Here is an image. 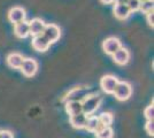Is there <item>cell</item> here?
<instances>
[{"label": "cell", "mask_w": 154, "mask_h": 138, "mask_svg": "<svg viewBox=\"0 0 154 138\" xmlns=\"http://www.w3.org/2000/svg\"><path fill=\"white\" fill-rule=\"evenodd\" d=\"M101 103H103V97L100 94H98V93L88 94L81 101V104H82V112L86 116L93 115V113L99 108V106L101 105Z\"/></svg>", "instance_id": "obj_1"}, {"label": "cell", "mask_w": 154, "mask_h": 138, "mask_svg": "<svg viewBox=\"0 0 154 138\" xmlns=\"http://www.w3.org/2000/svg\"><path fill=\"white\" fill-rule=\"evenodd\" d=\"M113 94L115 96V98L119 101H125V100H128L131 97L132 87H131V85L129 84L128 82H119Z\"/></svg>", "instance_id": "obj_2"}, {"label": "cell", "mask_w": 154, "mask_h": 138, "mask_svg": "<svg viewBox=\"0 0 154 138\" xmlns=\"http://www.w3.org/2000/svg\"><path fill=\"white\" fill-rule=\"evenodd\" d=\"M119 83V79L113 75H105L103 78L100 79V86L103 92L113 94L116 89V85Z\"/></svg>", "instance_id": "obj_3"}, {"label": "cell", "mask_w": 154, "mask_h": 138, "mask_svg": "<svg viewBox=\"0 0 154 138\" xmlns=\"http://www.w3.org/2000/svg\"><path fill=\"white\" fill-rule=\"evenodd\" d=\"M21 72L22 74L26 76V77H32L36 75V72L38 70V63L37 61L33 59H24L23 60V63L21 66Z\"/></svg>", "instance_id": "obj_4"}, {"label": "cell", "mask_w": 154, "mask_h": 138, "mask_svg": "<svg viewBox=\"0 0 154 138\" xmlns=\"http://www.w3.org/2000/svg\"><path fill=\"white\" fill-rule=\"evenodd\" d=\"M42 35L52 44V43H55L59 40L60 36H61V30L55 24H47Z\"/></svg>", "instance_id": "obj_5"}, {"label": "cell", "mask_w": 154, "mask_h": 138, "mask_svg": "<svg viewBox=\"0 0 154 138\" xmlns=\"http://www.w3.org/2000/svg\"><path fill=\"white\" fill-rule=\"evenodd\" d=\"M121 47H122L121 46V41L116 37H109V38L103 40V52L106 53V54H108V55H113Z\"/></svg>", "instance_id": "obj_6"}, {"label": "cell", "mask_w": 154, "mask_h": 138, "mask_svg": "<svg viewBox=\"0 0 154 138\" xmlns=\"http://www.w3.org/2000/svg\"><path fill=\"white\" fill-rule=\"evenodd\" d=\"M26 11L22 7H13L8 12V20L14 24H17L22 21H26Z\"/></svg>", "instance_id": "obj_7"}, {"label": "cell", "mask_w": 154, "mask_h": 138, "mask_svg": "<svg viewBox=\"0 0 154 138\" xmlns=\"http://www.w3.org/2000/svg\"><path fill=\"white\" fill-rule=\"evenodd\" d=\"M113 60L115 61L116 65H119V66H124V65L128 63L129 60H130V53H129V51L127 48L121 47V48H119V50L113 54Z\"/></svg>", "instance_id": "obj_8"}, {"label": "cell", "mask_w": 154, "mask_h": 138, "mask_svg": "<svg viewBox=\"0 0 154 138\" xmlns=\"http://www.w3.org/2000/svg\"><path fill=\"white\" fill-rule=\"evenodd\" d=\"M46 24L44 23V21L40 20V19H33L29 22V31H30V35L36 37V36H39L42 35L44 29H45Z\"/></svg>", "instance_id": "obj_9"}, {"label": "cell", "mask_w": 154, "mask_h": 138, "mask_svg": "<svg viewBox=\"0 0 154 138\" xmlns=\"http://www.w3.org/2000/svg\"><path fill=\"white\" fill-rule=\"evenodd\" d=\"M50 45H51V43L46 39L43 35L36 36L32 39V47L36 51H38V52H45V51H47Z\"/></svg>", "instance_id": "obj_10"}, {"label": "cell", "mask_w": 154, "mask_h": 138, "mask_svg": "<svg viewBox=\"0 0 154 138\" xmlns=\"http://www.w3.org/2000/svg\"><path fill=\"white\" fill-rule=\"evenodd\" d=\"M23 55L20 54V53H9L7 55V65L11 67V68H14V69H20L22 63H23Z\"/></svg>", "instance_id": "obj_11"}, {"label": "cell", "mask_w": 154, "mask_h": 138, "mask_svg": "<svg viewBox=\"0 0 154 138\" xmlns=\"http://www.w3.org/2000/svg\"><path fill=\"white\" fill-rule=\"evenodd\" d=\"M103 128H105V127H103V125L100 124L98 116H94V115L88 116V118H86V124H85V128H84V129H86L88 131L96 133L97 131H99V130L103 129Z\"/></svg>", "instance_id": "obj_12"}, {"label": "cell", "mask_w": 154, "mask_h": 138, "mask_svg": "<svg viewBox=\"0 0 154 138\" xmlns=\"http://www.w3.org/2000/svg\"><path fill=\"white\" fill-rule=\"evenodd\" d=\"M14 32L15 36L19 38H26L30 35L29 31V22L28 21H22L17 24H14Z\"/></svg>", "instance_id": "obj_13"}, {"label": "cell", "mask_w": 154, "mask_h": 138, "mask_svg": "<svg viewBox=\"0 0 154 138\" xmlns=\"http://www.w3.org/2000/svg\"><path fill=\"white\" fill-rule=\"evenodd\" d=\"M66 112L68 113L69 116H74L77 114H81L82 112V104L77 100H68L66 101Z\"/></svg>", "instance_id": "obj_14"}, {"label": "cell", "mask_w": 154, "mask_h": 138, "mask_svg": "<svg viewBox=\"0 0 154 138\" xmlns=\"http://www.w3.org/2000/svg\"><path fill=\"white\" fill-rule=\"evenodd\" d=\"M86 118H88V116L84 113H81V114L70 116L69 122H70L71 127L75 128V129H84L85 124H86Z\"/></svg>", "instance_id": "obj_15"}, {"label": "cell", "mask_w": 154, "mask_h": 138, "mask_svg": "<svg viewBox=\"0 0 154 138\" xmlns=\"http://www.w3.org/2000/svg\"><path fill=\"white\" fill-rule=\"evenodd\" d=\"M130 9L127 5H115L114 6V15L119 20H127L130 16Z\"/></svg>", "instance_id": "obj_16"}, {"label": "cell", "mask_w": 154, "mask_h": 138, "mask_svg": "<svg viewBox=\"0 0 154 138\" xmlns=\"http://www.w3.org/2000/svg\"><path fill=\"white\" fill-rule=\"evenodd\" d=\"M98 118H99V122H100V124L103 125V127H110L112 123H113L114 116H113L112 113L105 112V113H103L101 115H99Z\"/></svg>", "instance_id": "obj_17"}, {"label": "cell", "mask_w": 154, "mask_h": 138, "mask_svg": "<svg viewBox=\"0 0 154 138\" xmlns=\"http://www.w3.org/2000/svg\"><path fill=\"white\" fill-rule=\"evenodd\" d=\"M85 96H86V94H85L84 90H82V89H76V90H72V91L68 94V97H67V101H68V100H77V101H82Z\"/></svg>", "instance_id": "obj_18"}, {"label": "cell", "mask_w": 154, "mask_h": 138, "mask_svg": "<svg viewBox=\"0 0 154 138\" xmlns=\"http://www.w3.org/2000/svg\"><path fill=\"white\" fill-rule=\"evenodd\" d=\"M114 137V131L110 127H105L100 129L99 131L96 132V138H113Z\"/></svg>", "instance_id": "obj_19"}, {"label": "cell", "mask_w": 154, "mask_h": 138, "mask_svg": "<svg viewBox=\"0 0 154 138\" xmlns=\"http://www.w3.org/2000/svg\"><path fill=\"white\" fill-rule=\"evenodd\" d=\"M154 8V1L153 0H145V1H141L140 7H139V11L143 12L144 14H147L153 12Z\"/></svg>", "instance_id": "obj_20"}, {"label": "cell", "mask_w": 154, "mask_h": 138, "mask_svg": "<svg viewBox=\"0 0 154 138\" xmlns=\"http://www.w3.org/2000/svg\"><path fill=\"white\" fill-rule=\"evenodd\" d=\"M127 6L130 9V12H137L139 11V7H140V1L139 0H128L127 2Z\"/></svg>", "instance_id": "obj_21"}, {"label": "cell", "mask_w": 154, "mask_h": 138, "mask_svg": "<svg viewBox=\"0 0 154 138\" xmlns=\"http://www.w3.org/2000/svg\"><path fill=\"white\" fill-rule=\"evenodd\" d=\"M144 115H145V118H146L147 121L154 120V106H153V104L147 106V107L145 108V111H144Z\"/></svg>", "instance_id": "obj_22"}, {"label": "cell", "mask_w": 154, "mask_h": 138, "mask_svg": "<svg viewBox=\"0 0 154 138\" xmlns=\"http://www.w3.org/2000/svg\"><path fill=\"white\" fill-rule=\"evenodd\" d=\"M145 130H146L148 136H152V137H153V135H154V120H151V121H147V122H146V124H145Z\"/></svg>", "instance_id": "obj_23"}, {"label": "cell", "mask_w": 154, "mask_h": 138, "mask_svg": "<svg viewBox=\"0 0 154 138\" xmlns=\"http://www.w3.org/2000/svg\"><path fill=\"white\" fill-rule=\"evenodd\" d=\"M146 21H147L148 26L153 28V26H154V13H153V12L146 14Z\"/></svg>", "instance_id": "obj_24"}, {"label": "cell", "mask_w": 154, "mask_h": 138, "mask_svg": "<svg viewBox=\"0 0 154 138\" xmlns=\"http://www.w3.org/2000/svg\"><path fill=\"white\" fill-rule=\"evenodd\" d=\"M0 138H14L12 131L9 130H1L0 131Z\"/></svg>", "instance_id": "obj_25"}, {"label": "cell", "mask_w": 154, "mask_h": 138, "mask_svg": "<svg viewBox=\"0 0 154 138\" xmlns=\"http://www.w3.org/2000/svg\"><path fill=\"white\" fill-rule=\"evenodd\" d=\"M115 5H127L128 0H114Z\"/></svg>", "instance_id": "obj_26"}, {"label": "cell", "mask_w": 154, "mask_h": 138, "mask_svg": "<svg viewBox=\"0 0 154 138\" xmlns=\"http://www.w3.org/2000/svg\"><path fill=\"white\" fill-rule=\"evenodd\" d=\"M103 4H106V5H108V4H112V2H114V0H100Z\"/></svg>", "instance_id": "obj_27"}, {"label": "cell", "mask_w": 154, "mask_h": 138, "mask_svg": "<svg viewBox=\"0 0 154 138\" xmlns=\"http://www.w3.org/2000/svg\"><path fill=\"white\" fill-rule=\"evenodd\" d=\"M139 1H140V2H141V1H145V0H139Z\"/></svg>", "instance_id": "obj_28"}]
</instances>
